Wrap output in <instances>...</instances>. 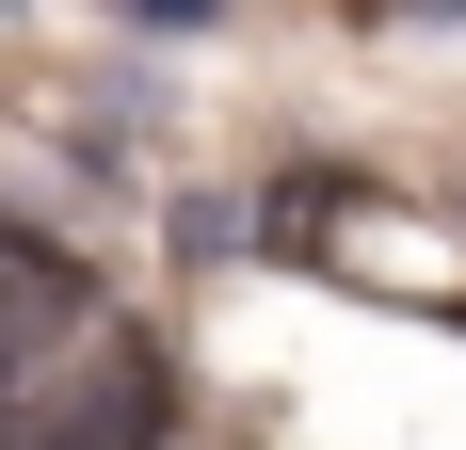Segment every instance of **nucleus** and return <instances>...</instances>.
<instances>
[{"instance_id": "nucleus-1", "label": "nucleus", "mask_w": 466, "mask_h": 450, "mask_svg": "<svg viewBox=\"0 0 466 450\" xmlns=\"http://www.w3.org/2000/svg\"><path fill=\"white\" fill-rule=\"evenodd\" d=\"M161 418H177V403H161V370L113 354L96 386H65V403H48V435H33V450H161Z\"/></svg>"}, {"instance_id": "nucleus-2", "label": "nucleus", "mask_w": 466, "mask_h": 450, "mask_svg": "<svg viewBox=\"0 0 466 450\" xmlns=\"http://www.w3.org/2000/svg\"><path fill=\"white\" fill-rule=\"evenodd\" d=\"M145 16H161V33H193V16H226V0H145Z\"/></svg>"}]
</instances>
